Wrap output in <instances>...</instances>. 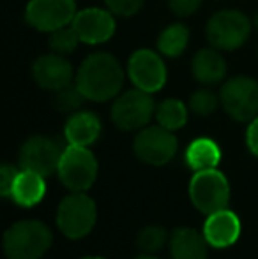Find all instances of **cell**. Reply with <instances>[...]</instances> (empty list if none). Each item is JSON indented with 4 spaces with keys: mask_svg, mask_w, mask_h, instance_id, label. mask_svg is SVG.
Wrapping results in <instances>:
<instances>
[{
    "mask_svg": "<svg viewBox=\"0 0 258 259\" xmlns=\"http://www.w3.org/2000/svg\"><path fill=\"white\" fill-rule=\"evenodd\" d=\"M115 18L117 16L106 7H87L76 13L71 25L82 45L97 46L108 42L115 35L117 30Z\"/></svg>",
    "mask_w": 258,
    "mask_h": 259,
    "instance_id": "4fadbf2b",
    "label": "cell"
},
{
    "mask_svg": "<svg viewBox=\"0 0 258 259\" xmlns=\"http://www.w3.org/2000/svg\"><path fill=\"white\" fill-rule=\"evenodd\" d=\"M46 194V182L45 177L34 173V171L21 169L18 171L16 178H14L13 189H11V196L16 205L23 208L35 206L39 201H43Z\"/></svg>",
    "mask_w": 258,
    "mask_h": 259,
    "instance_id": "d6986e66",
    "label": "cell"
},
{
    "mask_svg": "<svg viewBox=\"0 0 258 259\" xmlns=\"http://www.w3.org/2000/svg\"><path fill=\"white\" fill-rule=\"evenodd\" d=\"M97 164L96 155L89 147H75L67 145L59 164V178L60 182L72 192H85L94 185L97 178Z\"/></svg>",
    "mask_w": 258,
    "mask_h": 259,
    "instance_id": "ba28073f",
    "label": "cell"
},
{
    "mask_svg": "<svg viewBox=\"0 0 258 259\" xmlns=\"http://www.w3.org/2000/svg\"><path fill=\"white\" fill-rule=\"evenodd\" d=\"M203 0H168V7L177 18H191L202 7Z\"/></svg>",
    "mask_w": 258,
    "mask_h": 259,
    "instance_id": "83f0119b",
    "label": "cell"
},
{
    "mask_svg": "<svg viewBox=\"0 0 258 259\" xmlns=\"http://www.w3.org/2000/svg\"><path fill=\"white\" fill-rule=\"evenodd\" d=\"M228 65L223 57V52L214 46L202 48L195 53L191 60V74L196 83L202 87L221 85L227 78Z\"/></svg>",
    "mask_w": 258,
    "mask_h": 259,
    "instance_id": "2e32d148",
    "label": "cell"
},
{
    "mask_svg": "<svg viewBox=\"0 0 258 259\" xmlns=\"http://www.w3.org/2000/svg\"><path fill=\"white\" fill-rule=\"evenodd\" d=\"M16 175H18V169L14 166H9V164H4L2 169H0V192H2V196H6V198L11 196V189H13Z\"/></svg>",
    "mask_w": 258,
    "mask_h": 259,
    "instance_id": "f1b7e54d",
    "label": "cell"
},
{
    "mask_svg": "<svg viewBox=\"0 0 258 259\" xmlns=\"http://www.w3.org/2000/svg\"><path fill=\"white\" fill-rule=\"evenodd\" d=\"M203 235L214 249H227L234 245L241 236V219L228 208L207 215Z\"/></svg>",
    "mask_w": 258,
    "mask_h": 259,
    "instance_id": "9a60e30c",
    "label": "cell"
},
{
    "mask_svg": "<svg viewBox=\"0 0 258 259\" xmlns=\"http://www.w3.org/2000/svg\"><path fill=\"white\" fill-rule=\"evenodd\" d=\"M48 35H50L48 37L50 52L65 55V57L75 52V50L78 48V45H82V41H80L78 34H76V30L72 28V25L59 28V30L52 32V34H48Z\"/></svg>",
    "mask_w": 258,
    "mask_h": 259,
    "instance_id": "d4e9b609",
    "label": "cell"
},
{
    "mask_svg": "<svg viewBox=\"0 0 258 259\" xmlns=\"http://www.w3.org/2000/svg\"><path fill=\"white\" fill-rule=\"evenodd\" d=\"M246 145H248L249 152L255 157H258V116H255L248 123V129H246Z\"/></svg>",
    "mask_w": 258,
    "mask_h": 259,
    "instance_id": "f546056e",
    "label": "cell"
},
{
    "mask_svg": "<svg viewBox=\"0 0 258 259\" xmlns=\"http://www.w3.org/2000/svg\"><path fill=\"white\" fill-rule=\"evenodd\" d=\"M190 198L198 211L210 215L228 208L230 203V184L217 167L195 171L190 182Z\"/></svg>",
    "mask_w": 258,
    "mask_h": 259,
    "instance_id": "52a82bcc",
    "label": "cell"
},
{
    "mask_svg": "<svg viewBox=\"0 0 258 259\" xmlns=\"http://www.w3.org/2000/svg\"><path fill=\"white\" fill-rule=\"evenodd\" d=\"M126 72L134 89H140L149 94L159 92L168 79L165 57L156 50L149 48H140L131 53Z\"/></svg>",
    "mask_w": 258,
    "mask_h": 259,
    "instance_id": "9c48e42d",
    "label": "cell"
},
{
    "mask_svg": "<svg viewBox=\"0 0 258 259\" xmlns=\"http://www.w3.org/2000/svg\"><path fill=\"white\" fill-rule=\"evenodd\" d=\"M128 72L112 53H92L80 64L75 85L87 101L106 103L122 92Z\"/></svg>",
    "mask_w": 258,
    "mask_h": 259,
    "instance_id": "6da1fadb",
    "label": "cell"
},
{
    "mask_svg": "<svg viewBox=\"0 0 258 259\" xmlns=\"http://www.w3.org/2000/svg\"><path fill=\"white\" fill-rule=\"evenodd\" d=\"M83 101H87L83 97V94L78 90V87L72 83V85L65 87V89L55 92V106L59 111L64 113H75L80 109V106L83 104Z\"/></svg>",
    "mask_w": 258,
    "mask_h": 259,
    "instance_id": "484cf974",
    "label": "cell"
},
{
    "mask_svg": "<svg viewBox=\"0 0 258 259\" xmlns=\"http://www.w3.org/2000/svg\"><path fill=\"white\" fill-rule=\"evenodd\" d=\"M32 78L43 90L55 94L75 83L76 71L71 62L65 58V55L50 52L34 60Z\"/></svg>",
    "mask_w": 258,
    "mask_h": 259,
    "instance_id": "5bb4252c",
    "label": "cell"
},
{
    "mask_svg": "<svg viewBox=\"0 0 258 259\" xmlns=\"http://www.w3.org/2000/svg\"><path fill=\"white\" fill-rule=\"evenodd\" d=\"M219 99L225 113L235 122H251L258 116V81L251 76H234L221 83Z\"/></svg>",
    "mask_w": 258,
    "mask_h": 259,
    "instance_id": "277c9868",
    "label": "cell"
},
{
    "mask_svg": "<svg viewBox=\"0 0 258 259\" xmlns=\"http://www.w3.org/2000/svg\"><path fill=\"white\" fill-rule=\"evenodd\" d=\"M172 259H207L209 242L205 235L193 228H177L170 236Z\"/></svg>",
    "mask_w": 258,
    "mask_h": 259,
    "instance_id": "ac0fdd59",
    "label": "cell"
},
{
    "mask_svg": "<svg viewBox=\"0 0 258 259\" xmlns=\"http://www.w3.org/2000/svg\"><path fill=\"white\" fill-rule=\"evenodd\" d=\"M82 259H106V257H99V256H87V257H82Z\"/></svg>",
    "mask_w": 258,
    "mask_h": 259,
    "instance_id": "d6a6232c",
    "label": "cell"
},
{
    "mask_svg": "<svg viewBox=\"0 0 258 259\" xmlns=\"http://www.w3.org/2000/svg\"><path fill=\"white\" fill-rule=\"evenodd\" d=\"M134 259H158V257H156L154 254H141V256H138Z\"/></svg>",
    "mask_w": 258,
    "mask_h": 259,
    "instance_id": "4dcf8cb0",
    "label": "cell"
},
{
    "mask_svg": "<svg viewBox=\"0 0 258 259\" xmlns=\"http://www.w3.org/2000/svg\"><path fill=\"white\" fill-rule=\"evenodd\" d=\"M188 115H190V106L184 104V101L168 97L163 99L156 106V120L159 125H163L168 131H179L188 123Z\"/></svg>",
    "mask_w": 258,
    "mask_h": 259,
    "instance_id": "7402d4cb",
    "label": "cell"
},
{
    "mask_svg": "<svg viewBox=\"0 0 258 259\" xmlns=\"http://www.w3.org/2000/svg\"><path fill=\"white\" fill-rule=\"evenodd\" d=\"M253 27H255L256 30H258V13L255 14V18H253Z\"/></svg>",
    "mask_w": 258,
    "mask_h": 259,
    "instance_id": "1f68e13d",
    "label": "cell"
},
{
    "mask_svg": "<svg viewBox=\"0 0 258 259\" xmlns=\"http://www.w3.org/2000/svg\"><path fill=\"white\" fill-rule=\"evenodd\" d=\"M101 120L96 113L78 109L71 113L64 125V138L67 145L75 147H90L101 136Z\"/></svg>",
    "mask_w": 258,
    "mask_h": 259,
    "instance_id": "e0dca14e",
    "label": "cell"
},
{
    "mask_svg": "<svg viewBox=\"0 0 258 259\" xmlns=\"http://www.w3.org/2000/svg\"><path fill=\"white\" fill-rule=\"evenodd\" d=\"M156 104L152 94L140 89H129L121 92L112 104V122L121 131L131 133L149 125L152 116H156Z\"/></svg>",
    "mask_w": 258,
    "mask_h": 259,
    "instance_id": "8992f818",
    "label": "cell"
},
{
    "mask_svg": "<svg viewBox=\"0 0 258 259\" xmlns=\"http://www.w3.org/2000/svg\"><path fill=\"white\" fill-rule=\"evenodd\" d=\"M253 20L237 9H221L205 25V37L210 46L221 52H235L248 42Z\"/></svg>",
    "mask_w": 258,
    "mask_h": 259,
    "instance_id": "3957f363",
    "label": "cell"
},
{
    "mask_svg": "<svg viewBox=\"0 0 258 259\" xmlns=\"http://www.w3.org/2000/svg\"><path fill=\"white\" fill-rule=\"evenodd\" d=\"M170 242V236L163 226H147L138 233V249L143 254H156Z\"/></svg>",
    "mask_w": 258,
    "mask_h": 259,
    "instance_id": "603a6c76",
    "label": "cell"
},
{
    "mask_svg": "<svg viewBox=\"0 0 258 259\" xmlns=\"http://www.w3.org/2000/svg\"><path fill=\"white\" fill-rule=\"evenodd\" d=\"M145 0H104V7L119 18H131L141 11Z\"/></svg>",
    "mask_w": 258,
    "mask_h": 259,
    "instance_id": "4316f807",
    "label": "cell"
},
{
    "mask_svg": "<svg viewBox=\"0 0 258 259\" xmlns=\"http://www.w3.org/2000/svg\"><path fill=\"white\" fill-rule=\"evenodd\" d=\"M219 104H221L219 94H216L212 89H209V87H202V89L195 90V92L191 94L190 101H188L190 111L198 116L212 115Z\"/></svg>",
    "mask_w": 258,
    "mask_h": 259,
    "instance_id": "cb8c5ba5",
    "label": "cell"
},
{
    "mask_svg": "<svg viewBox=\"0 0 258 259\" xmlns=\"http://www.w3.org/2000/svg\"><path fill=\"white\" fill-rule=\"evenodd\" d=\"M52 242L53 235L45 222L20 221L4 233V252L7 259H41Z\"/></svg>",
    "mask_w": 258,
    "mask_h": 259,
    "instance_id": "7a4b0ae2",
    "label": "cell"
},
{
    "mask_svg": "<svg viewBox=\"0 0 258 259\" xmlns=\"http://www.w3.org/2000/svg\"><path fill=\"white\" fill-rule=\"evenodd\" d=\"M65 148L57 140L48 136H32L20 150L21 169L34 171L41 177H50L59 169Z\"/></svg>",
    "mask_w": 258,
    "mask_h": 259,
    "instance_id": "7c38bea8",
    "label": "cell"
},
{
    "mask_svg": "<svg viewBox=\"0 0 258 259\" xmlns=\"http://www.w3.org/2000/svg\"><path fill=\"white\" fill-rule=\"evenodd\" d=\"M186 164L193 171H203L217 167L221 162V148L210 138H196L186 148Z\"/></svg>",
    "mask_w": 258,
    "mask_h": 259,
    "instance_id": "ffe728a7",
    "label": "cell"
},
{
    "mask_svg": "<svg viewBox=\"0 0 258 259\" xmlns=\"http://www.w3.org/2000/svg\"><path fill=\"white\" fill-rule=\"evenodd\" d=\"M96 203L85 192H71L60 201L57 210V226L65 238L80 240L96 226Z\"/></svg>",
    "mask_w": 258,
    "mask_h": 259,
    "instance_id": "5b68a950",
    "label": "cell"
},
{
    "mask_svg": "<svg viewBox=\"0 0 258 259\" xmlns=\"http://www.w3.org/2000/svg\"><path fill=\"white\" fill-rule=\"evenodd\" d=\"M190 28L180 21L170 23L159 32L156 48L165 58H179L190 45Z\"/></svg>",
    "mask_w": 258,
    "mask_h": 259,
    "instance_id": "44dd1931",
    "label": "cell"
},
{
    "mask_svg": "<svg viewBox=\"0 0 258 259\" xmlns=\"http://www.w3.org/2000/svg\"><path fill=\"white\" fill-rule=\"evenodd\" d=\"M76 13V0H28L25 7V21L34 30L52 34L71 25Z\"/></svg>",
    "mask_w": 258,
    "mask_h": 259,
    "instance_id": "8fae6325",
    "label": "cell"
},
{
    "mask_svg": "<svg viewBox=\"0 0 258 259\" xmlns=\"http://www.w3.org/2000/svg\"><path fill=\"white\" fill-rule=\"evenodd\" d=\"M133 150L141 162L149 166H165L175 157L179 150L173 131L165 129L163 125H147L138 131L133 141Z\"/></svg>",
    "mask_w": 258,
    "mask_h": 259,
    "instance_id": "30bf717a",
    "label": "cell"
}]
</instances>
